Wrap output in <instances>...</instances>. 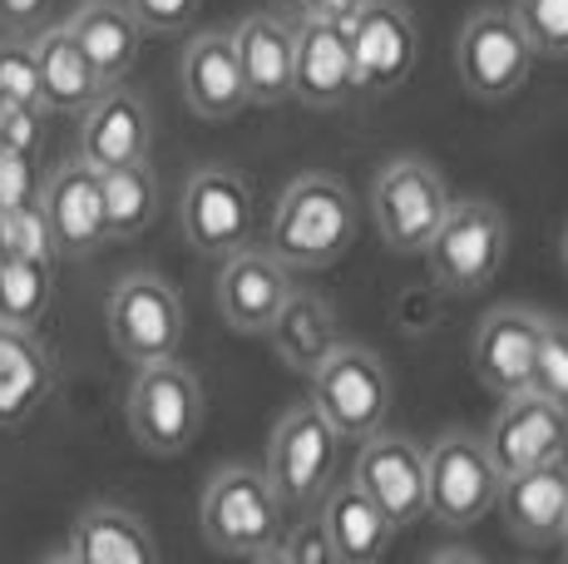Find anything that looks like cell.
Here are the masks:
<instances>
[{"label":"cell","mask_w":568,"mask_h":564,"mask_svg":"<svg viewBox=\"0 0 568 564\" xmlns=\"http://www.w3.org/2000/svg\"><path fill=\"white\" fill-rule=\"evenodd\" d=\"M352 243L356 199L332 173H307V179L287 183L282 199L272 203L267 233H262V248L277 263H287L292 273H322V268L342 263Z\"/></svg>","instance_id":"1"},{"label":"cell","mask_w":568,"mask_h":564,"mask_svg":"<svg viewBox=\"0 0 568 564\" xmlns=\"http://www.w3.org/2000/svg\"><path fill=\"white\" fill-rule=\"evenodd\" d=\"M282 525H287V505L277 501L272 481L257 465H223V471L203 485L199 530L217 555L267 560Z\"/></svg>","instance_id":"2"},{"label":"cell","mask_w":568,"mask_h":564,"mask_svg":"<svg viewBox=\"0 0 568 564\" xmlns=\"http://www.w3.org/2000/svg\"><path fill=\"white\" fill-rule=\"evenodd\" d=\"M509 253V219L489 199H450L435 238L425 243V268H430L435 288L450 298L485 292L499 278Z\"/></svg>","instance_id":"3"},{"label":"cell","mask_w":568,"mask_h":564,"mask_svg":"<svg viewBox=\"0 0 568 564\" xmlns=\"http://www.w3.org/2000/svg\"><path fill=\"white\" fill-rule=\"evenodd\" d=\"M262 475L272 481L277 501L292 510H316L322 495L332 491V481L342 475V436L332 431V421L312 406H292L277 416L267 441V455H262Z\"/></svg>","instance_id":"4"},{"label":"cell","mask_w":568,"mask_h":564,"mask_svg":"<svg viewBox=\"0 0 568 564\" xmlns=\"http://www.w3.org/2000/svg\"><path fill=\"white\" fill-rule=\"evenodd\" d=\"M124 411L139 446L159 461H173L203 431V386L179 356H159V362H144L134 372Z\"/></svg>","instance_id":"5"},{"label":"cell","mask_w":568,"mask_h":564,"mask_svg":"<svg viewBox=\"0 0 568 564\" xmlns=\"http://www.w3.org/2000/svg\"><path fill=\"white\" fill-rule=\"evenodd\" d=\"M499 465L489 455L485 436L445 431L425 446V515H435L445 530H469L495 510Z\"/></svg>","instance_id":"6"},{"label":"cell","mask_w":568,"mask_h":564,"mask_svg":"<svg viewBox=\"0 0 568 564\" xmlns=\"http://www.w3.org/2000/svg\"><path fill=\"white\" fill-rule=\"evenodd\" d=\"M104 328L129 366H144L159 356H179L189 322H183V298L169 278L124 273L104 302Z\"/></svg>","instance_id":"7"},{"label":"cell","mask_w":568,"mask_h":564,"mask_svg":"<svg viewBox=\"0 0 568 564\" xmlns=\"http://www.w3.org/2000/svg\"><path fill=\"white\" fill-rule=\"evenodd\" d=\"M312 406L332 421L342 441H366L390 416V372L371 346L342 342L322 366L307 372Z\"/></svg>","instance_id":"8"},{"label":"cell","mask_w":568,"mask_h":564,"mask_svg":"<svg viewBox=\"0 0 568 564\" xmlns=\"http://www.w3.org/2000/svg\"><path fill=\"white\" fill-rule=\"evenodd\" d=\"M445 209H450V189H445L440 169L425 164V159H390L386 169L371 183V219H376V233L390 253L415 258L425 253V243L435 238Z\"/></svg>","instance_id":"9"},{"label":"cell","mask_w":568,"mask_h":564,"mask_svg":"<svg viewBox=\"0 0 568 564\" xmlns=\"http://www.w3.org/2000/svg\"><path fill=\"white\" fill-rule=\"evenodd\" d=\"M534 70V50L524 40L519 20L509 16V6H479L475 16L460 26L455 40V74H460V90L469 100H515Z\"/></svg>","instance_id":"10"},{"label":"cell","mask_w":568,"mask_h":564,"mask_svg":"<svg viewBox=\"0 0 568 564\" xmlns=\"http://www.w3.org/2000/svg\"><path fill=\"white\" fill-rule=\"evenodd\" d=\"M179 228L183 243L203 258H227L257 238V203L243 173L203 164L189 173L179 203Z\"/></svg>","instance_id":"11"},{"label":"cell","mask_w":568,"mask_h":564,"mask_svg":"<svg viewBox=\"0 0 568 564\" xmlns=\"http://www.w3.org/2000/svg\"><path fill=\"white\" fill-rule=\"evenodd\" d=\"M346 40H352L356 90L371 94L400 90L420 60V30L400 0H366L362 16L346 26Z\"/></svg>","instance_id":"12"},{"label":"cell","mask_w":568,"mask_h":564,"mask_svg":"<svg viewBox=\"0 0 568 564\" xmlns=\"http://www.w3.org/2000/svg\"><path fill=\"white\" fill-rule=\"evenodd\" d=\"M40 213L50 223L54 253L60 258H90L109 243L104 228V193H100V169L84 164L80 154L64 159L60 169H50V179L40 183Z\"/></svg>","instance_id":"13"},{"label":"cell","mask_w":568,"mask_h":564,"mask_svg":"<svg viewBox=\"0 0 568 564\" xmlns=\"http://www.w3.org/2000/svg\"><path fill=\"white\" fill-rule=\"evenodd\" d=\"M287 292H292V268L277 263L267 248L247 243L223 258V273H217V318L237 338H262L272 328V318L282 312Z\"/></svg>","instance_id":"14"},{"label":"cell","mask_w":568,"mask_h":564,"mask_svg":"<svg viewBox=\"0 0 568 564\" xmlns=\"http://www.w3.org/2000/svg\"><path fill=\"white\" fill-rule=\"evenodd\" d=\"M352 481L381 505V515L396 530H406L425 515V446H415L410 436L371 431L362 451H356Z\"/></svg>","instance_id":"15"},{"label":"cell","mask_w":568,"mask_h":564,"mask_svg":"<svg viewBox=\"0 0 568 564\" xmlns=\"http://www.w3.org/2000/svg\"><path fill=\"white\" fill-rule=\"evenodd\" d=\"M356 94V64L346 26L322 16H297L292 26V100L307 110H336Z\"/></svg>","instance_id":"16"},{"label":"cell","mask_w":568,"mask_h":564,"mask_svg":"<svg viewBox=\"0 0 568 564\" xmlns=\"http://www.w3.org/2000/svg\"><path fill=\"white\" fill-rule=\"evenodd\" d=\"M485 446L495 455L499 475L539 461H559V455H568V411L539 392L499 396V411L485 431Z\"/></svg>","instance_id":"17"},{"label":"cell","mask_w":568,"mask_h":564,"mask_svg":"<svg viewBox=\"0 0 568 564\" xmlns=\"http://www.w3.org/2000/svg\"><path fill=\"white\" fill-rule=\"evenodd\" d=\"M495 510L519 545H529V550L559 545L564 520H568V455L509 471L499 481Z\"/></svg>","instance_id":"18"},{"label":"cell","mask_w":568,"mask_h":564,"mask_svg":"<svg viewBox=\"0 0 568 564\" xmlns=\"http://www.w3.org/2000/svg\"><path fill=\"white\" fill-rule=\"evenodd\" d=\"M149 144H154V114H149V100L139 90H124L114 80L80 110L84 164H94V169L134 164V159H149Z\"/></svg>","instance_id":"19"},{"label":"cell","mask_w":568,"mask_h":564,"mask_svg":"<svg viewBox=\"0 0 568 564\" xmlns=\"http://www.w3.org/2000/svg\"><path fill=\"white\" fill-rule=\"evenodd\" d=\"M539 328L544 318L519 302L485 312V322L475 328V346H469V366L495 396L529 392L534 376V352H539Z\"/></svg>","instance_id":"20"},{"label":"cell","mask_w":568,"mask_h":564,"mask_svg":"<svg viewBox=\"0 0 568 564\" xmlns=\"http://www.w3.org/2000/svg\"><path fill=\"white\" fill-rule=\"evenodd\" d=\"M183 104L199 119H233L247 110V84L237 64L233 30H199L179 60Z\"/></svg>","instance_id":"21"},{"label":"cell","mask_w":568,"mask_h":564,"mask_svg":"<svg viewBox=\"0 0 568 564\" xmlns=\"http://www.w3.org/2000/svg\"><path fill=\"white\" fill-rule=\"evenodd\" d=\"M64 564H154L159 545L149 525L124 505H90L70 525L60 555Z\"/></svg>","instance_id":"22"},{"label":"cell","mask_w":568,"mask_h":564,"mask_svg":"<svg viewBox=\"0 0 568 564\" xmlns=\"http://www.w3.org/2000/svg\"><path fill=\"white\" fill-rule=\"evenodd\" d=\"M316 520H322L326 540H332V555L342 564H376L390 550V535H396V525L381 515V505L356 481H342V475L322 495Z\"/></svg>","instance_id":"23"},{"label":"cell","mask_w":568,"mask_h":564,"mask_svg":"<svg viewBox=\"0 0 568 564\" xmlns=\"http://www.w3.org/2000/svg\"><path fill=\"white\" fill-rule=\"evenodd\" d=\"M237 64H243L247 104H287L292 100V26L282 16H243L233 30Z\"/></svg>","instance_id":"24"},{"label":"cell","mask_w":568,"mask_h":564,"mask_svg":"<svg viewBox=\"0 0 568 564\" xmlns=\"http://www.w3.org/2000/svg\"><path fill=\"white\" fill-rule=\"evenodd\" d=\"M262 338L272 342V352H277L282 366H292V372H302V376H307L312 366H322L326 356L346 342L332 302H326L322 292H302V288L287 292L282 312L272 318V328L262 332Z\"/></svg>","instance_id":"25"},{"label":"cell","mask_w":568,"mask_h":564,"mask_svg":"<svg viewBox=\"0 0 568 564\" xmlns=\"http://www.w3.org/2000/svg\"><path fill=\"white\" fill-rule=\"evenodd\" d=\"M50 386H54V366L36 338V328H6L0 322V431L26 426L45 406Z\"/></svg>","instance_id":"26"},{"label":"cell","mask_w":568,"mask_h":564,"mask_svg":"<svg viewBox=\"0 0 568 564\" xmlns=\"http://www.w3.org/2000/svg\"><path fill=\"white\" fill-rule=\"evenodd\" d=\"M36 64H40V104L50 114H80L94 94L104 90L100 70L70 36V26H50L36 36Z\"/></svg>","instance_id":"27"},{"label":"cell","mask_w":568,"mask_h":564,"mask_svg":"<svg viewBox=\"0 0 568 564\" xmlns=\"http://www.w3.org/2000/svg\"><path fill=\"white\" fill-rule=\"evenodd\" d=\"M70 36L80 40V50L90 56L94 70H100V80L114 84L134 70L144 30H139V20L129 16L124 0H84V6L70 16Z\"/></svg>","instance_id":"28"},{"label":"cell","mask_w":568,"mask_h":564,"mask_svg":"<svg viewBox=\"0 0 568 564\" xmlns=\"http://www.w3.org/2000/svg\"><path fill=\"white\" fill-rule=\"evenodd\" d=\"M100 193H104V228L109 238H134L154 223L159 213V179L149 159L119 169H100Z\"/></svg>","instance_id":"29"},{"label":"cell","mask_w":568,"mask_h":564,"mask_svg":"<svg viewBox=\"0 0 568 564\" xmlns=\"http://www.w3.org/2000/svg\"><path fill=\"white\" fill-rule=\"evenodd\" d=\"M50 292H54V263L0 253V322L6 328H36L50 312Z\"/></svg>","instance_id":"30"},{"label":"cell","mask_w":568,"mask_h":564,"mask_svg":"<svg viewBox=\"0 0 568 564\" xmlns=\"http://www.w3.org/2000/svg\"><path fill=\"white\" fill-rule=\"evenodd\" d=\"M509 16L519 20L534 60H568V0H515Z\"/></svg>","instance_id":"31"},{"label":"cell","mask_w":568,"mask_h":564,"mask_svg":"<svg viewBox=\"0 0 568 564\" xmlns=\"http://www.w3.org/2000/svg\"><path fill=\"white\" fill-rule=\"evenodd\" d=\"M0 253L6 258H40V263H60L54 253L50 223L40 203H20V209H0Z\"/></svg>","instance_id":"32"},{"label":"cell","mask_w":568,"mask_h":564,"mask_svg":"<svg viewBox=\"0 0 568 564\" xmlns=\"http://www.w3.org/2000/svg\"><path fill=\"white\" fill-rule=\"evenodd\" d=\"M529 392L549 396L554 406L568 411V322H549L539 328V352H534V376Z\"/></svg>","instance_id":"33"},{"label":"cell","mask_w":568,"mask_h":564,"mask_svg":"<svg viewBox=\"0 0 568 564\" xmlns=\"http://www.w3.org/2000/svg\"><path fill=\"white\" fill-rule=\"evenodd\" d=\"M0 100L16 104H40V64H36V40L20 30L0 36ZM45 110V104H40Z\"/></svg>","instance_id":"34"},{"label":"cell","mask_w":568,"mask_h":564,"mask_svg":"<svg viewBox=\"0 0 568 564\" xmlns=\"http://www.w3.org/2000/svg\"><path fill=\"white\" fill-rule=\"evenodd\" d=\"M267 560H282V564H332V540H326L322 520L316 510H302L297 525H282V535L272 540Z\"/></svg>","instance_id":"35"},{"label":"cell","mask_w":568,"mask_h":564,"mask_svg":"<svg viewBox=\"0 0 568 564\" xmlns=\"http://www.w3.org/2000/svg\"><path fill=\"white\" fill-rule=\"evenodd\" d=\"M45 114L40 104H16V100H0V149H16V154H40L45 144Z\"/></svg>","instance_id":"36"},{"label":"cell","mask_w":568,"mask_h":564,"mask_svg":"<svg viewBox=\"0 0 568 564\" xmlns=\"http://www.w3.org/2000/svg\"><path fill=\"white\" fill-rule=\"evenodd\" d=\"M124 6L149 36H179V30H189L199 20L203 0H124Z\"/></svg>","instance_id":"37"},{"label":"cell","mask_w":568,"mask_h":564,"mask_svg":"<svg viewBox=\"0 0 568 564\" xmlns=\"http://www.w3.org/2000/svg\"><path fill=\"white\" fill-rule=\"evenodd\" d=\"M40 199V179H36V159L0 149V209H20V203Z\"/></svg>","instance_id":"38"},{"label":"cell","mask_w":568,"mask_h":564,"mask_svg":"<svg viewBox=\"0 0 568 564\" xmlns=\"http://www.w3.org/2000/svg\"><path fill=\"white\" fill-rule=\"evenodd\" d=\"M50 16V0H0V30H36Z\"/></svg>","instance_id":"39"},{"label":"cell","mask_w":568,"mask_h":564,"mask_svg":"<svg viewBox=\"0 0 568 564\" xmlns=\"http://www.w3.org/2000/svg\"><path fill=\"white\" fill-rule=\"evenodd\" d=\"M366 0H312L307 16H322V20H336V26H352L356 16H362Z\"/></svg>","instance_id":"40"},{"label":"cell","mask_w":568,"mask_h":564,"mask_svg":"<svg viewBox=\"0 0 568 564\" xmlns=\"http://www.w3.org/2000/svg\"><path fill=\"white\" fill-rule=\"evenodd\" d=\"M277 6H282V10H297V16H307L312 0H277Z\"/></svg>","instance_id":"41"},{"label":"cell","mask_w":568,"mask_h":564,"mask_svg":"<svg viewBox=\"0 0 568 564\" xmlns=\"http://www.w3.org/2000/svg\"><path fill=\"white\" fill-rule=\"evenodd\" d=\"M559 253H564V273H568V228H564V248H559Z\"/></svg>","instance_id":"42"},{"label":"cell","mask_w":568,"mask_h":564,"mask_svg":"<svg viewBox=\"0 0 568 564\" xmlns=\"http://www.w3.org/2000/svg\"><path fill=\"white\" fill-rule=\"evenodd\" d=\"M559 545H564V555H568V520H564V535H559Z\"/></svg>","instance_id":"43"}]
</instances>
